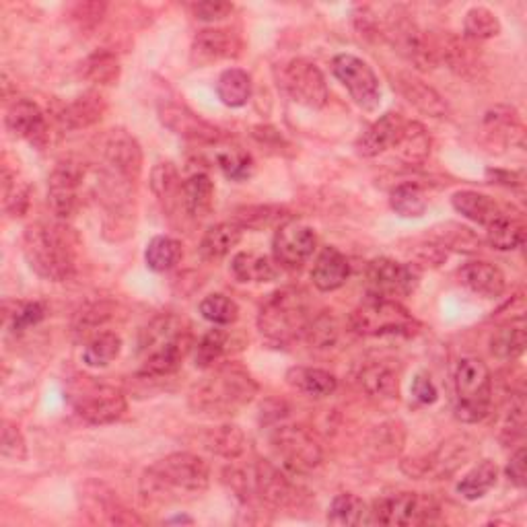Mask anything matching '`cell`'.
<instances>
[{"label": "cell", "instance_id": "cell-59", "mask_svg": "<svg viewBox=\"0 0 527 527\" xmlns=\"http://www.w3.org/2000/svg\"><path fill=\"white\" fill-rule=\"evenodd\" d=\"M507 478L517 486H525V447H519L507 464Z\"/></svg>", "mask_w": 527, "mask_h": 527}, {"label": "cell", "instance_id": "cell-54", "mask_svg": "<svg viewBox=\"0 0 527 527\" xmlns=\"http://www.w3.org/2000/svg\"><path fill=\"white\" fill-rule=\"evenodd\" d=\"M439 243L445 250L453 248L460 252H478L482 241L468 227L449 225V227H443V231L439 233Z\"/></svg>", "mask_w": 527, "mask_h": 527}, {"label": "cell", "instance_id": "cell-58", "mask_svg": "<svg viewBox=\"0 0 527 527\" xmlns=\"http://www.w3.org/2000/svg\"><path fill=\"white\" fill-rule=\"evenodd\" d=\"M412 396L416 402L420 404H435L439 400V392L435 388V383L433 379L427 375V373H418L414 379H412V388H410Z\"/></svg>", "mask_w": 527, "mask_h": 527}, {"label": "cell", "instance_id": "cell-14", "mask_svg": "<svg viewBox=\"0 0 527 527\" xmlns=\"http://www.w3.org/2000/svg\"><path fill=\"white\" fill-rule=\"evenodd\" d=\"M85 165L77 159H64L56 163L48 180V204L58 219L75 215L79 206V188L85 180Z\"/></svg>", "mask_w": 527, "mask_h": 527}, {"label": "cell", "instance_id": "cell-52", "mask_svg": "<svg viewBox=\"0 0 527 527\" xmlns=\"http://www.w3.org/2000/svg\"><path fill=\"white\" fill-rule=\"evenodd\" d=\"M3 202L13 217H23L29 206V186L17 184V175L3 169Z\"/></svg>", "mask_w": 527, "mask_h": 527}, {"label": "cell", "instance_id": "cell-15", "mask_svg": "<svg viewBox=\"0 0 527 527\" xmlns=\"http://www.w3.org/2000/svg\"><path fill=\"white\" fill-rule=\"evenodd\" d=\"M318 248V235L303 223L287 221L274 231L272 254L274 262L283 268H301Z\"/></svg>", "mask_w": 527, "mask_h": 527}, {"label": "cell", "instance_id": "cell-39", "mask_svg": "<svg viewBox=\"0 0 527 527\" xmlns=\"http://www.w3.org/2000/svg\"><path fill=\"white\" fill-rule=\"evenodd\" d=\"M361 385L371 398L394 400L400 394V375L390 365L373 363L363 369Z\"/></svg>", "mask_w": 527, "mask_h": 527}, {"label": "cell", "instance_id": "cell-35", "mask_svg": "<svg viewBox=\"0 0 527 527\" xmlns=\"http://www.w3.org/2000/svg\"><path fill=\"white\" fill-rule=\"evenodd\" d=\"M431 147H433V140L427 128L420 122L408 120L404 126L400 143L396 145L394 151L408 165H425L431 155Z\"/></svg>", "mask_w": 527, "mask_h": 527}, {"label": "cell", "instance_id": "cell-19", "mask_svg": "<svg viewBox=\"0 0 527 527\" xmlns=\"http://www.w3.org/2000/svg\"><path fill=\"white\" fill-rule=\"evenodd\" d=\"M241 38L223 27H210L198 31V35L192 42V62L196 66H208L219 60L237 58L241 54Z\"/></svg>", "mask_w": 527, "mask_h": 527}, {"label": "cell", "instance_id": "cell-37", "mask_svg": "<svg viewBox=\"0 0 527 527\" xmlns=\"http://www.w3.org/2000/svg\"><path fill=\"white\" fill-rule=\"evenodd\" d=\"M231 272L239 283H270L278 276L276 262L252 252L235 254L231 260Z\"/></svg>", "mask_w": 527, "mask_h": 527}, {"label": "cell", "instance_id": "cell-45", "mask_svg": "<svg viewBox=\"0 0 527 527\" xmlns=\"http://www.w3.org/2000/svg\"><path fill=\"white\" fill-rule=\"evenodd\" d=\"M122 66L114 52L97 50L83 62V77L93 85H114L120 79Z\"/></svg>", "mask_w": 527, "mask_h": 527}, {"label": "cell", "instance_id": "cell-42", "mask_svg": "<svg viewBox=\"0 0 527 527\" xmlns=\"http://www.w3.org/2000/svg\"><path fill=\"white\" fill-rule=\"evenodd\" d=\"M184 256L182 241L167 237V235H157L149 241L145 250V262L153 272H167L180 264Z\"/></svg>", "mask_w": 527, "mask_h": 527}, {"label": "cell", "instance_id": "cell-7", "mask_svg": "<svg viewBox=\"0 0 527 527\" xmlns=\"http://www.w3.org/2000/svg\"><path fill=\"white\" fill-rule=\"evenodd\" d=\"M350 328L363 336H412L418 330V322L400 301L367 295L350 315Z\"/></svg>", "mask_w": 527, "mask_h": 527}, {"label": "cell", "instance_id": "cell-1", "mask_svg": "<svg viewBox=\"0 0 527 527\" xmlns=\"http://www.w3.org/2000/svg\"><path fill=\"white\" fill-rule=\"evenodd\" d=\"M210 484L208 464L194 453L178 451L151 464L140 476L145 505H173L200 497Z\"/></svg>", "mask_w": 527, "mask_h": 527}, {"label": "cell", "instance_id": "cell-34", "mask_svg": "<svg viewBox=\"0 0 527 527\" xmlns=\"http://www.w3.org/2000/svg\"><path fill=\"white\" fill-rule=\"evenodd\" d=\"M215 206V184L206 173H194L184 182V210L192 219H206Z\"/></svg>", "mask_w": 527, "mask_h": 527}, {"label": "cell", "instance_id": "cell-22", "mask_svg": "<svg viewBox=\"0 0 527 527\" xmlns=\"http://www.w3.org/2000/svg\"><path fill=\"white\" fill-rule=\"evenodd\" d=\"M406 118L398 112L383 114L379 120H375L357 140V153L363 157H377L385 151L396 149L400 143Z\"/></svg>", "mask_w": 527, "mask_h": 527}, {"label": "cell", "instance_id": "cell-57", "mask_svg": "<svg viewBox=\"0 0 527 527\" xmlns=\"http://www.w3.org/2000/svg\"><path fill=\"white\" fill-rule=\"evenodd\" d=\"M192 13L200 21L215 23V21H223L225 17H229L233 13V5L223 3V0H204V3L192 5Z\"/></svg>", "mask_w": 527, "mask_h": 527}, {"label": "cell", "instance_id": "cell-32", "mask_svg": "<svg viewBox=\"0 0 527 527\" xmlns=\"http://www.w3.org/2000/svg\"><path fill=\"white\" fill-rule=\"evenodd\" d=\"M200 443L206 451L225 460H237L239 455H243L245 447H248V439H245V433L237 425H221L208 429L202 433Z\"/></svg>", "mask_w": 527, "mask_h": 527}, {"label": "cell", "instance_id": "cell-10", "mask_svg": "<svg viewBox=\"0 0 527 527\" xmlns=\"http://www.w3.org/2000/svg\"><path fill=\"white\" fill-rule=\"evenodd\" d=\"M439 505L420 493H394L381 497L371 507V521L390 527H412L437 521Z\"/></svg>", "mask_w": 527, "mask_h": 527}, {"label": "cell", "instance_id": "cell-11", "mask_svg": "<svg viewBox=\"0 0 527 527\" xmlns=\"http://www.w3.org/2000/svg\"><path fill=\"white\" fill-rule=\"evenodd\" d=\"M334 77L346 87L353 101L365 112H375L381 103V85L375 70L359 56L338 54L332 60Z\"/></svg>", "mask_w": 527, "mask_h": 527}, {"label": "cell", "instance_id": "cell-21", "mask_svg": "<svg viewBox=\"0 0 527 527\" xmlns=\"http://www.w3.org/2000/svg\"><path fill=\"white\" fill-rule=\"evenodd\" d=\"M5 124L13 136L25 138L35 147L46 145V140H48L46 116L35 101L31 99L15 101L5 116Z\"/></svg>", "mask_w": 527, "mask_h": 527}, {"label": "cell", "instance_id": "cell-48", "mask_svg": "<svg viewBox=\"0 0 527 527\" xmlns=\"http://www.w3.org/2000/svg\"><path fill=\"white\" fill-rule=\"evenodd\" d=\"M227 344H229V334L221 328L208 330L200 342L196 344V367L200 369H213L219 365V361L227 353Z\"/></svg>", "mask_w": 527, "mask_h": 527}, {"label": "cell", "instance_id": "cell-2", "mask_svg": "<svg viewBox=\"0 0 527 527\" xmlns=\"http://www.w3.org/2000/svg\"><path fill=\"white\" fill-rule=\"evenodd\" d=\"M258 392L260 385L248 369L239 363H223L192 385L188 406L200 416L225 418L252 404Z\"/></svg>", "mask_w": 527, "mask_h": 527}, {"label": "cell", "instance_id": "cell-56", "mask_svg": "<svg viewBox=\"0 0 527 527\" xmlns=\"http://www.w3.org/2000/svg\"><path fill=\"white\" fill-rule=\"evenodd\" d=\"M0 453H3L5 460L13 462H23L27 458V445L23 439V433L19 427L11 420L3 423V439H0Z\"/></svg>", "mask_w": 527, "mask_h": 527}, {"label": "cell", "instance_id": "cell-50", "mask_svg": "<svg viewBox=\"0 0 527 527\" xmlns=\"http://www.w3.org/2000/svg\"><path fill=\"white\" fill-rule=\"evenodd\" d=\"M217 165L227 175L231 182H245L254 175L256 163L250 153H243L239 149H227L217 153Z\"/></svg>", "mask_w": 527, "mask_h": 527}, {"label": "cell", "instance_id": "cell-26", "mask_svg": "<svg viewBox=\"0 0 527 527\" xmlns=\"http://www.w3.org/2000/svg\"><path fill=\"white\" fill-rule=\"evenodd\" d=\"M458 278L468 291L484 299L501 297L507 287L505 274L501 272V268H497L490 262H484V260L468 262L466 266H462V270L458 272Z\"/></svg>", "mask_w": 527, "mask_h": 527}, {"label": "cell", "instance_id": "cell-31", "mask_svg": "<svg viewBox=\"0 0 527 527\" xmlns=\"http://www.w3.org/2000/svg\"><path fill=\"white\" fill-rule=\"evenodd\" d=\"M287 383L309 398H328L338 390V379L324 369L293 367L287 371Z\"/></svg>", "mask_w": 527, "mask_h": 527}, {"label": "cell", "instance_id": "cell-25", "mask_svg": "<svg viewBox=\"0 0 527 527\" xmlns=\"http://www.w3.org/2000/svg\"><path fill=\"white\" fill-rule=\"evenodd\" d=\"M394 87L410 105H414V108L418 112H423L425 116H431V118L449 116V108H447L445 99L425 81H420L408 73H400L394 81Z\"/></svg>", "mask_w": 527, "mask_h": 527}, {"label": "cell", "instance_id": "cell-49", "mask_svg": "<svg viewBox=\"0 0 527 527\" xmlns=\"http://www.w3.org/2000/svg\"><path fill=\"white\" fill-rule=\"evenodd\" d=\"M200 313H202V318L210 324L231 326L239 318V307L231 297L215 293L200 301Z\"/></svg>", "mask_w": 527, "mask_h": 527}, {"label": "cell", "instance_id": "cell-43", "mask_svg": "<svg viewBox=\"0 0 527 527\" xmlns=\"http://www.w3.org/2000/svg\"><path fill=\"white\" fill-rule=\"evenodd\" d=\"M392 210L402 219H420L429 208V200L418 184L404 182L392 190Z\"/></svg>", "mask_w": 527, "mask_h": 527}, {"label": "cell", "instance_id": "cell-17", "mask_svg": "<svg viewBox=\"0 0 527 527\" xmlns=\"http://www.w3.org/2000/svg\"><path fill=\"white\" fill-rule=\"evenodd\" d=\"M470 451L472 449L468 437H453L441 443V447L427 455L425 460L402 462V470L412 478L433 476L435 480H443L466 464V460L470 458Z\"/></svg>", "mask_w": 527, "mask_h": 527}, {"label": "cell", "instance_id": "cell-4", "mask_svg": "<svg viewBox=\"0 0 527 527\" xmlns=\"http://www.w3.org/2000/svg\"><path fill=\"white\" fill-rule=\"evenodd\" d=\"M309 322L307 297L299 289H280L268 295L258 313L262 336L276 344H289L305 336Z\"/></svg>", "mask_w": 527, "mask_h": 527}, {"label": "cell", "instance_id": "cell-30", "mask_svg": "<svg viewBox=\"0 0 527 527\" xmlns=\"http://www.w3.org/2000/svg\"><path fill=\"white\" fill-rule=\"evenodd\" d=\"M241 237L243 229L235 221L217 223L202 235L198 252L206 262H219L229 256L233 248H237Z\"/></svg>", "mask_w": 527, "mask_h": 527}, {"label": "cell", "instance_id": "cell-18", "mask_svg": "<svg viewBox=\"0 0 527 527\" xmlns=\"http://www.w3.org/2000/svg\"><path fill=\"white\" fill-rule=\"evenodd\" d=\"M250 488L258 495V499L274 509H291L299 503V490L297 486L280 472L276 466H272L270 462H256L254 472H252V480H250Z\"/></svg>", "mask_w": 527, "mask_h": 527}, {"label": "cell", "instance_id": "cell-51", "mask_svg": "<svg viewBox=\"0 0 527 527\" xmlns=\"http://www.w3.org/2000/svg\"><path fill=\"white\" fill-rule=\"evenodd\" d=\"M369 445L375 449V455H379V458H394L404 447V431L394 420L392 423H383L373 431Z\"/></svg>", "mask_w": 527, "mask_h": 527}, {"label": "cell", "instance_id": "cell-41", "mask_svg": "<svg viewBox=\"0 0 527 527\" xmlns=\"http://www.w3.org/2000/svg\"><path fill=\"white\" fill-rule=\"evenodd\" d=\"M122 353V338L116 332H99L95 334L85 350H83V363L91 369H101L114 363Z\"/></svg>", "mask_w": 527, "mask_h": 527}, {"label": "cell", "instance_id": "cell-24", "mask_svg": "<svg viewBox=\"0 0 527 527\" xmlns=\"http://www.w3.org/2000/svg\"><path fill=\"white\" fill-rule=\"evenodd\" d=\"M108 112V101L97 91H87L66 103L58 114V124L62 130H85L103 120Z\"/></svg>", "mask_w": 527, "mask_h": 527}, {"label": "cell", "instance_id": "cell-38", "mask_svg": "<svg viewBox=\"0 0 527 527\" xmlns=\"http://www.w3.org/2000/svg\"><path fill=\"white\" fill-rule=\"evenodd\" d=\"M486 241L490 248L499 252H511L517 250L525 241V227L521 219L513 217L511 213H505L495 219L490 225H486Z\"/></svg>", "mask_w": 527, "mask_h": 527}, {"label": "cell", "instance_id": "cell-44", "mask_svg": "<svg viewBox=\"0 0 527 527\" xmlns=\"http://www.w3.org/2000/svg\"><path fill=\"white\" fill-rule=\"evenodd\" d=\"M371 521V509L367 503L353 495V493H342L338 495L328 511V523L332 525H363Z\"/></svg>", "mask_w": 527, "mask_h": 527}, {"label": "cell", "instance_id": "cell-28", "mask_svg": "<svg viewBox=\"0 0 527 527\" xmlns=\"http://www.w3.org/2000/svg\"><path fill=\"white\" fill-rule=\"evenodd\" d=\"M151 190L167 215L184 206V182L171 161H161L151 171Z\"/></svg>", "mask_w": 527, "mask_h": 527}, {"label": "cell", "instance_id": "cell-12", "mask_svg": "<svg viewBox=\"0 0 527 527\" xmlns=\"http://www.w3.org/2000/svg\"><path fill=\"white\" fill-rule=\"evenodd\" d=\"M420 283V268L402 264L392 258H377L367 266V295L383 299H402L416 291Z\"/></svg>", "mask_w": 527, "mask_h": 527}, {"label": "cell", "instance_id": "cell-60", "mask_svg": "<svg viewBox=\"0 0 527 527\" xmlns=\"http://www.w3.org/2000/svg\"><path fill=\"white\" fill-rule=\"evenodd\" d=\"M486 175L490 180H495L493 184L509 186V188H519L523 186V173L521 171H505V169H488Z\"/></svg>", "mask_w": 527, "mask_h": 527}, {"label": "cell", "instance_id": "cell-47", "mask_svg": "<svg viewBox=\"0 0 527 527\" xmlns=\"http://www.w3.org/2000/svg\"><path fill=\"white\" fill-rule=\"evenodd\" d=\"M525 328L523 324H509L497 330L490 338V353L501 361H515L525 350Z\"/></svg>", "mask_w": 527, "mask_h": 527}, {"label": "cell", "instance_id": "cell-36", "mask_svg": "<svg viewBox=\"0 0 527 527\" xmlns=\"http://www.w3.org/2000/svg\"><path fill=\"white\" fill-rule=\"evenodd\" d=\"M252 77L243 68H227L217 81V95L227 108H243L252 97Z\"/></svg>", "mask_w": 527, "mask_h": 527}, {"label": "cell", "instance_id": "cell-20", "mask_svg": "<svg viewBox=\"0 0 527 527\" xmlns=\"http://www.w3.org/2000/svg\"><path fill=\"white\" fill-rule=\"evenodd\" d=\"M482 132L488 147L495 151L497 149H507L509 145H523V122L517 114L515 108L509 105H497V108L488 110L482 120Z\"/></svg>", "mask_w": 527, "mask_h": 527}, {"label": "cell", "instance_id": "cell-46", "mask_svg": "<svg viewBox=\"0 0 527 527\" xmlns=\"http://www.w3.org/2000/svg\"><path fill=\"white\" fill-rule=\"evenodd\" d=\"M501 33L499 17L486 7H472L464 19V38L468 42H486Z\"/></svg>", "mask_w": 527, "mask_h": 527}, {"label": "cell", "instance_id": "cell-53", "mask_svg": "<svg viewBox=\"0 0 527 527\" xmlns=\"http://www.w3.org/2000/svg\"><path fill=\"white\" fill-rule=\"evenodd\" d=\"M305 338L313 348H332L338 340V324L328 313L318 315V318H311Z\"/></svg>", "mask_w": 527, "mask_h": 527}, {"label": "cell", "instance_id": "cell-16", "mask_svg": "<svg viewBox=\"0 0 527 527\" xmlns=\"http://www.w3.org/2000/svg\"><path fill=\"white\" fill-rule=\"evenodd\" d=\"M159 120L161 124L192 143L200 145H215L223 138V132L192 112L186 103L165 99L159 103Z\"/></svg>", "mask_w": 527, "mask_h": 527}, {"label": "cell", "instance_id": "cell-8", "mask_svg": "<svg viewBox=\"0 0 527 527\" xmlns=\"http://www.w3.org/2000/svg\"><path fill=\"white\" fill-rule=\"evenodd\" d=\"M276 81L291 101L320 110L328 103V83L322 70L307 58H293L276 68Z\"/></svg>", "mask_w": 527, "mask_h": 527}, {"label": "cell", "instance_id": "cell-55", "mask_svg": "<svg viewBox=\"0 0 527 527\" xmlns=\"http://www.w3.org/2000/svg\"><path fill=\"white\" fill-rule=\"evenodd\" d=\"M46 318V307L40 301L17 303L13 313H7V320L15 332H23L31 326H38Z\"/></svg>", "mask_w": 527, "mask_h": 527}, {"label": "cell", "instance_id": "cell-9", "mask_svg": "<svg viewBox=\"0 0 527 527\" xmlns=\"http://www.w3.org/2000/svg\"><path fill=\"white\" fill-rule=\"evenodd\" d=\"M270 447L289 472L305 474L318 468L324 460L322 445L307 429L280 425L270 433Z\"/></svg>", "mask_w": 527, "mask_h": 527}, {"label": "cell", "instance_id": "cell-40", "mask_svg": "<svg viewBox=\"0 0 527 527\" xmlns=\"http://www.w3.org/2000/svg\"><path fill=\"white\" fill-rule=\"evenodd\" d=\"M497 480H499L497 464L490 460H482L458 482V493L466 501H478L495 488Z\"/></svg>", "mask_w": 527, "mask_h": 527}, {"label": "cell", "instance_id": "cell-29", "mask_svg": "<svg viewBox=\"0 0 527 527\" xmlns=\"http://www.w3.org/2000/svg\"><path fill=\"white\" fill-rule=\"evenodd\" d=\"M451 204L462 217H466L468 221H474L482 227L490 225L505 213V208L499 202H495V198L474 192V190L455 192L451 198Z\"/></svg>", "mask_w": 527, "mask_h": 527}, {"label": "cell", "instance_id": "cell-6", "mask_svg": "<svg viewBox=\"0 0 527 527\" xmlns=\"http://www.w3.org/2000/svg\"><path fill=\"white\" fill-rule=\"evenodd\" d=\"M455 418L466 425L484 420L493 404V375L478 357H464L453 375Z\"/></svg>", "mask_w": 527, "mask_h": 527}, {"label": "cell", "instance_id": "cell-3", "mask_svg": "<svg viewBox=\"0 0 527 527\" xmlns=\"http://www.w3.org/2000/svg\"><path fill=\"white\" fill-rule=\"evenodd\" d=\"M23 254L29 268L50 283H64L77 272V237L64 225H29L23 233Z\"/></svg>", "mask_w": 527, "mask_h": 527}, {"label": "cell", "instance_id": "cell-5", "mask_svg": "<svg viewBox=\"0 0 527 527\" xmlns=\"http://www.w3.org/2000/svg\"><path fill=\"white\" fill-rule=\"evenodd\" d=\"M66 398L75 412L89 425H112L124 416L128 408L124 394L116 385L89 375L70 379Z\"/></svg>", "mask_w": 527, "mask_h": 527}, {"label": "cell", "instance_id": "cell-23", "mask_svg": "<svg viewBox=\"0 0 527 527\" xmlns=\"http://www.w3.org/2000/svg\"><path fill=\"white\" fill-rule=\"evenodd\" d=\"M190 342L188 336H178L173 340L161 342L149 350H145V361L143 367H140V375L151 377V379H163L173 375L182 367V361L188 353Z\"/></svg>", "mask_w": 527, "mask_h": 527}, {"label": "cell", "instance_id": "cell-13", "mask_svg": "<svg viewBox=\"0 0 527 527\" xmlns=\"http://www.w3.org/2000/svg\"><path fill=\"white\" fill-rule=\"evenodd\" d=\"M103 169L112 178H118L128 184H136L143 171V151H140L138 140L126 130H112L103 138L101 145Z\"/></svg>", "mask_w": 527, "mask_h": 527}, {"label": "cell", "instance_id": "cell-33", "mask_svg": "<svg viewBox=\"0 0 527 527\" xmlns=\"http://www.w3.org/2000/svg\"><path fill=\"white\" fill-rule=\"evenodd\" d=\"M233 221L241 229H254L262 231L268 227H280L283 223L291 221L289 208L278 206V204H250V206H239L235 210Z\"/></svg>", "mask_w": 527, "mask_h": 527}, {"label": "cell", "instance_id": "cell-27", "mask_svg": "<svg viewBox=\"0 0 527 527\" xmlns=\"http://www.w3.org/2000/svg\"><path fill=\"white\" fill-rule=\"evenodd\" d=\"M348 278H350V262L340 250L324 248L320 256L315 258L311 280L318 291L322 293L338 291L340 287L346 285Z\"/></svg>", "mask_w": 527, "mask_h": 527}]
</instances>
